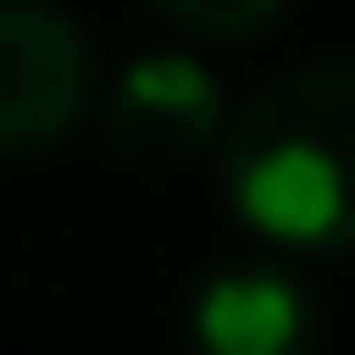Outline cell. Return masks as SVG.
I'll list each match as a JSON object with an SVG mask.
<instances>
[{
  "label": "cell",
  "mask_w": 355,
  "mask_h": 355,
  "mask_svg": "<svg viewBox=\"0 0 355 355\" xmlns=\"http://www.w3.org/2000/svg\"><path fill=\"white\" fill-rule=\"evenodd\" d=\"M221 205L284 253H355V64L284 71L214 150Z\"/></svg>",
  "instance_id": "6da1fadb"
},
{
  "label": "cell",
  "mask_w": 355,
  "mask_h": 355,
  "mask_svg": "<svg viewBox=\"0 0 355 355\" xmlns=\"http://www.w3.org/2000/svg\"><path fill=\"white\" fill-rule=\"evenodd\" d=\"M95 48L55 0H0V166L48 158L95 111Z\"/></svg>",
  "instance_id": "7a4b0ae2"
},
{
  "label": "cell",
  "mask_w": 355,
  "mask_h": 355,
  "mask_svg": "<svg viewBox=\"0 0 355 355\" xmlns=\"http://www.w3.org/2000/svg\"><path fill=\"white\" fill-rule=\"evenodd\" d=\"M95 127L119 158L135 166H174V158H205L229 142V103L221 79L182 48H142L119 64V79L95 95Z\"/></svg>",
  "instance_id": "3957f363"
},
{
  "label": "cell",
  "mask_w": 355,
  "mask_h": 355,
  "mask_svg": "<svg viewBox=\"0 0 355 355\" xmlns=\"http://www.w3.org/2000/svg\"><path fill=\"white\" fill-rule=\"evenodd\" d=\"M190 355H316L324 300L284 261H214L190 292Z\"/></svg>",
  "instance_id": "277c9868"
},
{
  "label": "cell",
  "mask_w": 355,
  "mask_h": 355,
  "mask_svg": "<svg viewBox=\"0 0 355 355\" xmlns=\"http://www.w3.org/2000/svg\"><path fill=\"white\" fill-rule=\"evenodd\" d=\"M150 8L174 24L182 40H261L284 16V0H150Z\"/></svg>",
  "instance_id": "5b68a950"
}]
</instances>
